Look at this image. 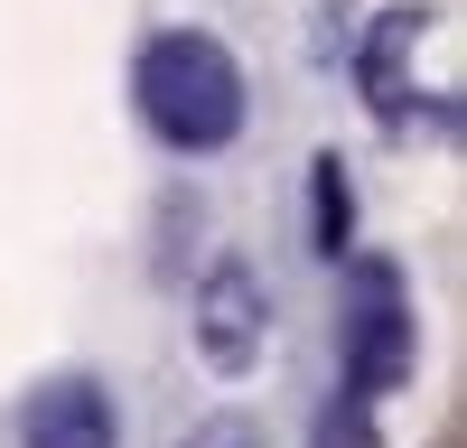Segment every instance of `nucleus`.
<instances>
[{
    "label": "nucleus",
    "instance_id": "f257e3e1",
    "mask_svg": "<svg viewBox=\"0 0 467 448\" xmlns=\"http://www.w3.org/2000/svg\"><path fill=\"white\" fill-rule=\"evenodd\" d=\"M131 94H140V122L187 159H206L244 131V66L206 28H160L131 66Z\"/></svg>",
    "mask_w": 467,
    "mask_h": 448
},
{
    "label": "nucleus",
    "instance_id": "f03ea898",
    "mask_svg": "<svg viewBox=\"0 0 467 448\" xmlns=\"http://www.w3.org/2000/svg\"><path fill=\"white\" fill-rule=\"evenodd\" d=\"M337 364H346V392L374 402V392H402L411 373V290L393 261L356 252L346 261V299H337Z\"/></svg>",
    "mask_w": 467,
    "mask_h": 448
},
{
    "label": "nucleus",
    "instance_id": "7ed1b4c3",
    "mask_svg": "<svg viewBox=\"0 0 467 448\" xmlns=\"http://www.w3.org/2000/svg\"><path fill=\"white\" fill-rule=\"evenodd\" d=\"M262 327H271L262 280L244 271V261H215L206 290H197V346H206V364H215V373H244V364L262 355Z\"/></svg>",
    "mask_w": 467,
    "mask_h": 448
},
{
    "label": "nucleus",
    "instance_id": "20e7f679",
    "mask_svg": "<svg viewBox=\"0 0 467 448\" xmlns=\"http://www.w3.org/2000/svg\"><path fill=\"white\" fill-rule=\"evenodd\" d=\"M19 439H28V448H112L122 430H112V402H103V383L66 373V383H47V392L28 402Z\"/></svg>",
    "mask_w": 467,
    "mask_h": 448
},
{
    "label": "nucleus",
    "instance_id": "39448f33",
    "mask_svg": "<svg viewBox=\"0 0 467 448\" xmlns=\"http://www.w3.org/2000/svg\"><path fill=\"white\" fill-rule=\"evenodd\" d=\"M420 37H431V10H383L374 37H365V56H356L365 103L383 112V122H402V112H411V47H420Z\"/></svg>",
    "mask_w": 467,
    "mask_h": 448
},
{
    "label": "nucleus",
    "instance_id": "423d86ee",
    "mask_svg": "<svg viewBox=\"0 0 467 448\" xmlns=\"http://www.w3.org/2000/svg\"><path fill=\"white\" fill-rule=\"evenodd\" d=\"M346 234H356V197H346V159H337V149H318V159H308V243H318L327 261H346Z\"/></svg>",
    "mask_w": 467,
    "mask_h": 448
},
{
    "label": "nucleus",
    "instance_id": "0eeeda50",
    "mask_svg": "<svg viewBox=\"0 0 467 448\" xmlns=\"http://www.w3.org/2000/svg\"><path fill=\"white\" fill-rule=\"evenodd\" d=\"M308 448H383V439H374V402L337 392V402L318 411V430H308Z\"/></svg>",
    "mask_w": 467,
    "mask_h": 448
},
{
    "label": "nucleus",
    "instance_id": "6e6552de",
    "mask_svg": "<svg viewBox=\"0 0 467 448\" xmlns=\"http://www.w3.org/2000/svg\"><path fill=\"white\" fill-rule=\"evenodd\" d=\"M178 448H262V430L244 421V411H215V421H197V430H187Z\"/></svg>",
    "mask_w": 467,
    "mask_h": 448
}]
</instances>
